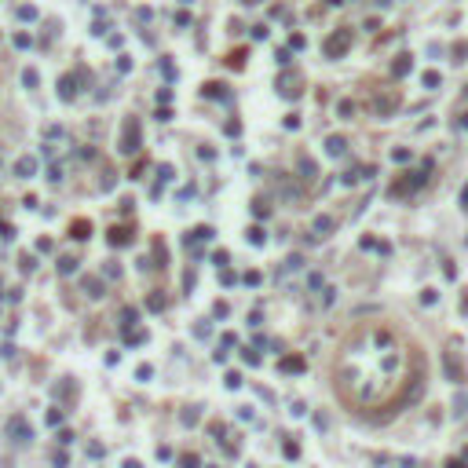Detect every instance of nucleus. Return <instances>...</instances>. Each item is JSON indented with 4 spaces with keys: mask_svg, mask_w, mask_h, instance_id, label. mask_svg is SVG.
<instances>
[{
    "mask_svg": "<svg viewBox=\"0 0 468 468\" xmlns=\"http://www.w3.org/2000/svg\"><path fill=\"white\" fill-rule=\"evenodd\" d=\"M132 322H135V307H124V311H121V330L128 333V330H132Z\"/></svg>",
    "mask_w": 468,
    "mask_h": 468,
    "instance_id": "4be33fe9",
    "label": "nucleus"
},
{
    "mask_svg": "<svg viewBox=\"0 0 468 468\" xmlns=\"http://www.w3.org/2000/svg\"><path fill=\"white\" fill-rule=\"evenodd\" d=\"M110 245H132V227H110Z\"/></svg>",
    "mask_w": 468,
    "mask_h": 468,
    "instance_id": "f8f14e48",
    "label": "nucleus"
},
{
    "mask_svg": "<svg viewBox=\"0 0 468 468\" xmlns=\"http://www.w3.org/2000/svg\"><path fill=\"white\" fill-rule=\"evenodd\" d=\"M420 81H425V88H439V84H443V77L435 73V70H428L425 77H420Z\"/></svg>",
    "mask_w": 468,
    "mask_h": 468,
    "instance_id": "5701e85b",
    "label": "nucleus"
},
{
    "mask_svg": "<svg viewBox=\"0 0 468 468\" xmlns=\"http://www.w3.org/2000/svg\"><path fill=\"white\" fill-rule=\"evenodd\" d=\"M135 377H139V381H150V377H154V369H150V366H139Z\"/></svg>",
    "mask_w": 468,
    "mask_h": 468,
    "instance_id": "ea45409f",
    "label": "nucleus"
},
{
    "mask_svg": "<svg viewBox=\"0 0 468 468\" xmlns=\"http://www.w3.org/2000/svg\"><path fill=\"white\" fill-rule=\"evenodd\" d=\"M304 44H307V40H304L300 33H293V37H289V48H304Z\"/></svg>",
    "mask_w": 468,
    "mask_h": 468,
    "instance_id": "a19ab883",
    "label": "nucleus"
},
{
    "mask_svg": "<svg viewBox=\"0 0 468 468\" xmlns=\"http://www.w3.org/2000/svg\"><path fill=\"white\" fill-rule=\"evenodd\" d=\"M392 161H395V165H406V161H410V150H406V147L392 150Z\"/></svg>",
    "mask_w": 468,
    "mask_h": 468,
    "instance_id": "393cba45",
    "label": "nucleus"
},
{
    "mask_svg": "<svg viewBox=\"0 0 468 468\" xmlns=\"http://www.w3.org/2000/svg\"><path fill=\"white\" fill-rule=\"evenodd\" d=\"M325 4H330V8H337V4H344V0H325Z\"/></svg>",
    "mask_w": 468,
    "mask_h": 468,
    "instance_id": "de8ad7c7",
    "label": "nucleus"
},
{
    "mask_svg": "<svg viewBox=\"0 0 468 468\" xmlns=\"http://www.w3.org/2000/svg\"><path fill=\"white\" fill-rule=\"evenodd\" d=\"M8 432H11L15 443H29V439H33V428L26 425V417H15L11 425H8Z\"/></svg>",
    "mask_w": 468,
    "mask_h": 468,
    "instance_id": "0eeeda50",
    "label": "nucleus"
},
{
    "mask_svg": "<svg viewBox=\"0 0 468 468\" xmlns=\"http://www.w3.org/2000/svg\"><path fill=\"white\" fill-rule=\"evenodd\" d=\"M147 307H150V311H161V307H165V296H161V293H154L150 300H147Z\"/></svg>",
    "mask_w": 468,
    "mask_h": 468,
    "instance_id": "c756f323",
    "label": "nucleus"
},
{
    "mask_svg": "<svg viewBox=\"0 0 468 468\" xmlns=\"http://www.w3.org/2000/svg\"><path fill=\"white\" fill-rule=\"evenodd\" d=\"M212 234H216L212 227H194V230H191V238H186V242H212Z\"/></svg>",
    "mask_w": 468,
    "mask_h": 468,
    "instance_id": "dca6fc26",
    "label": "nucleus"
},
{
    "mask_svg": "<svg viewBox=\"0 0 468 468\" xmlns=\"http://www.w3.org/2000/svg\"><path fill=\"white\" fill-rule=\"evenodd\" d=\"M330 230H333V220H330V216H318V220H315V234H318V238H325Z\"/></svg>",
    "mask_w": 468,
    "mask_h": 468,
    "instance_id": "a211bd4d",
    "label": "nucleus"
},
{
    "mask_svg": "<svg viewBox=\"0 0 468 468\" xmlns=\"http://www.w3.org/2000/svg\"><path fill=\"white\" fill-rule=\"evenodd\" d=\"M249 242H253V245H263V242H267V234H263V227H249Z\"/></svg>",
    "mask_w": 468,
    "mask_h": 468,
    "instance_id": "b1692460",
    "label": "nucleus"
},
{
    "mask_svg": "<svg viewBox=\"0 0 468 468\" xmlns=\"http://www.w3.org/2000/svg\"><path fill=\"white\" fill-rule=\"evenodd\" d=\"M300 172H304V179H315L318 168H315V161H311V158H300Z\"/></svg>",
    "mask_w": 468,
    "mask_h": 468,
    "instance_id": "aec40b11",
    "label": "nucleus"
},
{
    "mask_svg": "<svg viewBox=\"0 0 468 468\" xmlns=\"http://www.w3.org/2000/svg\"><path fill=\"white\" fill-rule=\"evenodd\" d=\"M158 179H161V183L172 179V165H161V168H158Z\"/></svg>",
    "mask_w": 468,
    "mask_h": 468,
    "instance_id": "c9c22d12",
    "label": "nucleus"
},
{
    "mask_svg": "<svg viewBox=\"0 0 468 468\" xmlns=\"http://www.w3.org/2000/svg\"><path fill=\"white\" fill-rule=\"evenodd\" d=\"M410 70H413V55H399L392 62V77H406Z\"/></svg>",
    "mask_w": 468,
    "mask_h": 468,
    "instance_id": "9b49d317",
    "label": "nucleus"
},
{
    "mask_svg": "<svg viewBox=\"0 0 468 468\" xmlns=\"http://www.w3.org/2000/svg\"><path fill=\"white\" fill-rule=\"evenodd\" d=\"M227 66H230V70H242V66H245V48L230 52V55H227Z\"/></svg>",
    "mask_w": 468,
    "mask_h": 468,
    "instance_id": "f3484780",
    "label": "nucleus"
},
{
    "mask_svg": "<svg viewBox=\"0 0 468 468\" xmlns=\"http://www.w3.org/2000/svg\"><path fill=\"white\" fill-rule=\"evenodd\" d=\"M278 369H282V373H304V358L300 355H289V358L278 362Z\"/></svg>",
    "mask_w": 468,
    "mask_h": 468,
    "instance_id": "ddd939ff",
    "label": "nucleus"
},
{
    "mask_svg": "<svg viewBox=\"0 0 468 468\" xmlns=\"http://www.w3.org/2000/svg\"><path fill=\"white\" fill-rule=\"evenodd\" d=\"M59 271H62V274H73V271H77V260H73V256L59 260Z\"/></svg>",
    "mask_w": 468,
    "mask_h": 468,
    "instance_id": "bb28decb",
    "label": "nucleus"
},
{
    "mask_svg": "<svg viewBox=\"0 0 468 468\" xmlns=\"http://www.w3.org/2000/svg\"><path fill=\"white\" fill-rule=\"evenodd\" d=\"M464 96H468V88H464Z\"/></svg>",
    "mask_w": 468,
    "mask_h": 468,
    "instance_id": "8fccbe9b",
    "label": "nucleus"
},
{
    "mask_svg": "<svg viewBox=\"0 0 468 468\" xmlns=\"http://www.w3.org/2000/svg\"><path fill=\"white\" fill-rule=\"evenodd\" d=\"M348 48H351V29H337V33L325 37L322 55H325V59H344V55H348Z\"/></svg>",
    "mask_w": 468,
    "mask_h": 468,
    "instance_id": "7ed1b4c3",
    "label": "nucleus"
},
{
    "mask_svg": "<svg viewBox=\"0 0 468 468\" xmlns=\"http://www.w3.org/2000/svg\"><path fill=\"white\" fill-rule=\"evenodd\" d=\"M428 172H432V161H425V165L417 168V172H406L402 179H395V183H392V191H388V194H392V198H406V194L420 191V186L428 183Z\"/></svg>",
    "mask_w": 468,
    "mask_h": 468,
    "instance_id": "f03ea898",
    "label": "nucleus"
},
{
    "mask_svg": "<svg viewBox=\"0 0 468 468\" xmlns=\"http://www.w3.org/2000/svg\"><path fill=\"white\" fill-rule=\"evenodd\" d=\"M337 110H340V117H351V114H355V103H348V99H344V103L337 106Z\"/></svg>",
    "mask_w": 468,
    "mask_h": 468,
    "instance_id": "f704fd0d",
    "label": "nucleus"
},
{
    "mask_svg": "<svg viewBox=\"0 0 468 468\" xmlns=\"http://www.w3.org/2000/svg\"><path fill=\"white\" fill-rule=\"evenodd\" d=\"M443 369H446V377H450V384H461L464 381V366H461V358L457 355H443Z\"/></svg>",
    "mask_w": 468,
    "mask_h": 468,
    "instance_id": "423d86ee",
    "label": "nucleus"
},
{
    "mask_svg": "<svg viewBox=\"0 0 468 468\" xmlns=\"http://www.w3.org/2000/svg\"><path fill=\"white\" fill-rule=\"evenodd\" d=\"M179 464H183V468H198V457H194V454H183Z\"/></svg>",
    "mask_w": 468,
    "mask_h": 468,
    "instance_id": "4c0bfd02",
    "label": "nucleus"
},
{
    "mask_svg": "<svg viewBox=\"0 0 468 468\" xmlns=\"http://www.w3.org/2000/svg\"><path fill=\"white\" fill-rule=\"evenodd\" d=\"M454 413H457V417H464V413H468V395H464V392H457V395H454Z\"/></svg>",
    "mask_w": 468,
    "mask_h": 468,
    "instance_id": "6ab92c4d",
    "label": "nucleus"
},
{
    "mask_svg": "<svg viewBox=\"0 0 468 468\" xmlns=\"http://www.w3.org/2000/svg\"><path fill=\"white\" fill-rule=\"evenodd\" d=\"M325 154H330V158H344V154H348V139L344 135H330V139H325Z\"/></svg>",
    "mask_w": 468,
    "mask_h": 468,
    "instance_id": "6e6552de",
    "label": "nucleus"
},
{
    "mask_svg": "<svg viewBox=\"0 0 468 468\" xmlns=\"http://www.w3.org/2000/svg\"><path fill=\"white\" fill-rule=\"evenodd\" d=\"M29 44H33L29 33H15V48H29Z\"/></svg>",
    "mask_w": 468,
    "mask_h": 468,
    "instance_id": "72a5a7b5",
    "label": "nucleus"
},
{
    "mask_svg": "<svg viewBox=\"0 0 468 468\" xmlns=\"http://www.w3.org/2000/svg\"><path fill=\"white\" fill-rule=\"evenodd\" d=\"M22 81H26V84H29V88H33V84H37V81H40V77H37V70H26V77H22Z\"/></svg>",
    "mask_w": 468,
    "mask_h": 468,
    "instance_id": "58836bf2",
    "label": "nucleus"
},
{
    "mask_svg": "<svg viewBox=\"0 0 468 468\" xmlns=\"http://www.w3.org/2000/svg\"><path fill=\"white\" fill-rule=\"evenodd\" d=\"M461 128H468V114H464V117H461Z\"/></svg>",
    "mask_w": 468,
    "mask_h": 468,
    "instance_id": "09e8293b",
    "label": "nucleus"
},
{
    "mask_svg": "<svg viewBox=\"0 0 468 468\" xmlns=\"http://www.w3.org/2000/svg\"><path fill=\"white\" fill-rule=\"evenodd\" d=\"M19 19H26V22H33V19H37V8H29V4H22V8H19Z\"/></svg>",
    "mask_w": 468,
    "mask_h": 468,
    "instance_id": "c85d7f7f",
    "label": "nucleus"
},
{
    "mask_svg": "<svg viewBox=\"0 0 468 468\" xmlns=\"http://www.w3.org/2000/svg\"><path fill=\"white\" fill-rule=\"evenodd\" d=\"M461 209H464V212H468V183H464V186H461Z\"/></svg>",
    "mask_w": 468,
    "mask_h": 468,
    "instance_id": "37998d69",
    "label": "nucleus"
},
{
    "mask_svg": "<svg viewBox=\"0 0 468 468\" xmlns=\"http://www.w3.org/2000/svg\"><path fill=\"white\" fill-rule=\"evenodd\" d=\"M48 425H62V410H52L48 413Z\"/></svg>",
    "mask_w": 468,
    "mask_h": 468,
    "instance_id": "79ce46f5",
    "label": "nucleus"
},
{
    "mask_svg": "<svg viewBox=\"0 0 468 468\" xmlns=\"http://www.w3.org/2000/svg\"><path fill=\"white\" fill-rule=\"evenodd\" d=\"M278 91H282V96L286 99H296V96H300V73H282V77H278Z\"/></svg>",
    "mask_w": 468,
    "mask_h": 468,
    "instance_id": "39448f33",
    "label": "nucleus"
},
{
    "mask_svg": "<svg viewBox=\"0 0 468 468\" xmlns=\"http://www.w3.org/2000/svg\"><path fill=\"white\" fill-rule=\"evenodd\" d=\"M70 234H73L77 242H84V238H91V223L88 220H73L70 223Z\"/></svg>",
    "mask_w": 468,
    "mask_h": 468,
    "instance_id": "4468645a",
    "label": "nucleus"
},
{
    "mask_svg": "<svg viewBox=\"0 0 468 468\" xmlns=\"http://www.w3.org/2000/svg\"><path fill=\"white\" fill-rule=\"evenodd\" d=\"M124 340H128V344H143L147 333H143V330H128V333H124Z\"/></svg>",
    "mask_w": 468,
    "mask_h": 468,
    "instance_id": "a878e982",
    "label": "nucleus"
},
{
    "mask_svg": "<svg viewBox=\"0 0 468 468\" xmlns=\"http://www.w3.org/2000/svg\"><path fill=\"white\" fill-rule=\"evenodd\" d=\"M124 468H139V461H124Z\"/></svg>",
    "mask_w": 468,
    "mask_h": 468,
    "instance_id": "49530a36",
    "label": "nucleus"
},
{
    "mask_svg": "<svg viewBox=\"0 0 468 468\" xmlns=\"http://www.w3.org/2000/svg\"><path fill=\"white\" fill-rule=\"evenodd\" d=\"M468 59V40L464 44H454V62H464Z\"/></svg>",
    "mask_w": 468,
    "mask_h": 468,
    "instance_id": "cd10ccee",
    "label": "nucleus"
},
{
    "mask_svg": "<svg viewBox=\"0 0 468 468\" xmlns=\"http://www.w3.org/2000/svg\"><path fill=\"white\" fill-rule=\"evenodd\" d=\"M402 358H406V351H402L399 337L392 330H384V325L358 330L355 340H348L340 366H337V388L344 395V402L362 406V410L388 402V413H399V406L413 402L420 395V388H425L420 362L402 381Z\"/></svg>",
    "mask_w": 468,
    "mask_h": 468,
    "instance_id": "f257e3e1",
    "label": "nucleus"
},
{
    "mask_svg": "<svg viewBox=\"0 0 468 468\" xmlns=\"http://www.w3.org/2000/svg\"><path fill=\"white\" fill-rule=\"evenodd\" d=\"M15 176H22V179L37 176V161L33 158H19V161H15Z\"/></svg>",
    "mask_w": 468,
    "mask_h": 468,
    "instance_id": "9d476101",
    "label": "nucleus"
},
{
    "mask_svg": "<svg viewBox=\"0 0 468 468\" xmlns=\"http://www.w3.org/2000/svg\"><path fill=\"white\" fill-rule=\"evenodd\" d=\"M435 300H439V296H435V289H425V293H420V304H425V307H432Z\"/></svg>",
    "mask_w": 468,
    "mask_h": 468,
    "instance_id": "2f4dec72",
    "label": "nucleus"
},
{
    "mask_svg": "<svg viewBox=\"0 0 468 468\" xmlns=\"http://www.w3.org/2000/svg\"><path fill=\"white\" fill-rule=\"evenodd\" d=\"M121 154H135L139 150V117H124L121 124Z\"/></svg>",
    "mask_w": 468,
    "mask_h": 468,
    "instance_id": "20e7f679",
    "label": "nucleus"
},
{
    "mask_svg": "<svg viewBox=\"0 0 468 468\" xmlns=\"http://www.w3.org/2000/svg\"><path fill=\"white\" fill-rule=\"evenodd\" d=\"M84 293L88 296H103V282L99 278H84Z\"/></svg>",
    "mask_w": 468,
    "mask_h": 468,
    "instance_id": "412c9836",
    "label": "nucleus"
},
{
    "mask_svg": "<svg viewBox=\"0 0 468 468\" xmlns=\"http://www.w3.org/2000/svg\"><path fill=\"white\" fill-rule=\"evenodd\" d=\"M446 468H468V464H464L461 457H450V461H446Z\"/></svg>",
    "mask_w": 468,
    "mask_h": 468,
    "instance_id": "c03bdc74",
    "label": "nucleus"
},
{
    "mask_svg": "<svg viewBox=\"0 0 468 468\" xmlns=\"http://www.w3.org/2000/svg\"><path fill=\"white\" fill-rule=\"evenodd\" d=\"M59 96L66 99V103H70V99H77V77H73V73H66V77L59 81Z\"/></svg>",
    "mask_w": 468,
    "mask_h": 468,
    "instance_id": "1a4fd4ad",
    "label": "nucleus"
},
{
    "mask_svg": "<svg viewBox=\"0 0 468 468\" xmlns=\"http://www.w3.org/2000/svg\"><path fill=\"white\" fill-rule=\"evenodd\" d=\"M253 212H256V216H267V212H271V205H267L263 198H256V201H253Z\"/></svg>",
    "mask_w": 468,
    "mask_h": 468,
    "instance_id": "7c9ffc66",
    "label": "nucleus"
},
{
    "mask_svg": "<svg viewBox=\"0 0 468 468\" xmlns=\"http://www.w3.org/2000/svg\"><path fill=\"white\" fill-rule=\"evenodd\" d=\"M461 311H464V315H468V293H464V300H461Z\"/></svg>",
    "mask_w": 468,
    "mask_h": 468,
    "instance_id": "a18cd8bd",
    "label": "nucleus"
},
{
    "mask_svg": "<svg viewBox=\"0 0 468 468\" xmlns=\"http://www.w3.org/2000/svg\"><path fill=\"white\" fill-rule=\"evenodd\" d=\"M227 388H242V373H227Z\"/></svg>",
    "mask_w": 468,
    "mask_h": 468,
    "instance_id": "e433bc0d",
    "label": "nucleus"
},
{
    "mask_svg": "<svg viewBox=\"0 0 468 468\" xmlns=\"http://www.w3.org/2000/svg\"><path fill=\"white\" fill-rule=\"evenodd\" d=\"M242 358H245L249 366H256V362H260V355H256V348H245V351H242Z\"/></svg>",
    "mask_w": 468,
    "mask_h": 468,
    "instance_id": "473e14b6",
    "label": "nucleus"
},
{
    "mask_svg": "<svg viewBox=\"0 0 468 468\" xmlns=\"http://www.w3.org/2000/svg\"><path fill=\"white\" fill-rule=\"evenodd\" d=\"M201 96H209V99H227V84H220V81H209L205 88H201Z\"/></svg>",
    "mask_w": 468,
    "mask_h": 468,
    "instance_id": "2eb2a0df",
    "label": "nucleus"
}]
</instances>
